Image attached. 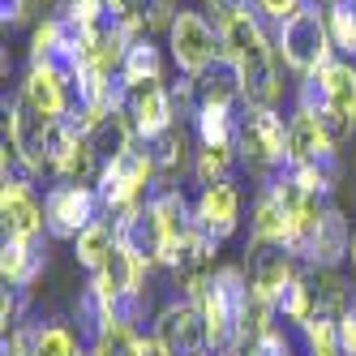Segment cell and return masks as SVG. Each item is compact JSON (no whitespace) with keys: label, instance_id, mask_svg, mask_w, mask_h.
Masks as SVG:
<instances>
[{"label":"cell","instance_id":"1","mask_svg":"<svg viewBox=\"0 0 356 356\" xmlns=\"http://www.w3.org/2000/svg\"><path fill=\"white\" fill-rule=\"evenodd\" d=\"M197 309H202V318H207V335H211V352L215 356L241 352L249 343V314H253V288H249L245 262H223L211 275Z\"/></svg>","mask_w":356,"mask_h":356},{"label":"cell","instance_id":"2","mask_svg":"<svg viewBox=\"0 0 356 356\" xmlns=\"http://www.w3.org/2000/svg\"><path fill=\"white\" fill-rule=\"evenodd\" d=\"M292 108L322 116L339 142L356 138V60L335 56L314 78H300L292 86Z\"/></svg>","mask_w":356,"mask_h":356},{"label":"cell","instance_id":"3","mask_svg":"<svg viewBox=\"0 0 356 356\" xmlns=\"http://www.w3.org/2000/svg\"><path fill=\"white\" fill-rule=\"evenodd\" d=\"M275 52L296 82L314 78L318 69H326L339 56L335 43H330V31H326V9L318 0H300V5L275 26Z\"/></svg>","mask_w":356,"mask_h":356},{"label":"cell","instance_id":"4","mask_svg":"<svg viewBox=\"0 0 356 356\" xmlns=\"http://www.w3.org/2000/svg\"><path fill=\"white\" fill-rule=\"evenodd\" d=\"M236 155L258 185H266L275 172L288 168V116L279 108L245 104L236 124Z\"/></svg>","mask_w":356,"mask_h":356},{"label":"cell","instance_id":"5","mask_svg":"<svg viewBox=\"0 0 356 356\" xmlns=\"http://www.w3.org/2000/svg\"><path fill=\"white\" fill-rule=\"evenodd\" d=\"M95 189H99V202H104V211H108L112 219L129 215V211L142 207V202L155 197V189H159V172H155V159H150L146 142H138L134 150H124L120 159L104 163Z\"/></svg>","mask_w":356,"mask_h":356},{"label":"cell","instance_id":"6","mask_svg":"<svg viewBox=\"0 0 356 356\" xmlns=\"http://www.w3.org/2000/svg\"><path fill=\"white\" fill-rule=\"evenodd\" d=\"M168 56H172L181 78H202L223 56L219 26L202 9H181L172 22V31H168Z\"/></svg>","mask_w":356,"mask_h":356},{"label":"cell","instance_id":"7","mask_svg":"<svg viewBox=\"0 0 356 356\" xmlns=\"http://www.w3.org/2000/svg\"><path fill=\"white\" fill-rule=\"evenodd\" d=\"M150 339H155L159 356H215L211 335H207V318H202L193 300H181V296L159 305L155 322H150Z\"/></svg>","mask_w":356,"mask_h":356},{"label":"cell","instance_id":"8","mask_svg":"<svg viewBox=\"0 0 356 356\" xmlns=\"http://www.w3.org/2000/svg\"><path fill=\"white\" fill-rule=\"evenodd\" d=\"M47 241H78L95 219H104V202L95 185H47Z\"/></svg>","mask_w":356,"mask_h":356},{"label":"cell","instance_id":"9","mask_svg":"<svg viewBox=\"0 0 356 356\" xmlns=\"http://www.w3.org/2000/svg\"><path fill=\"white\" fill-rule=\"evenodd\" d=\"M0 223L5 241H39L47 236V193H39L35 176H9L0 189Z\"/></svg>","mask_w":356,"mask_h":356},{"label":"cell","instance_id":"10","mask_svg":"<svg viewBox=\"0 0 356 356\" xmlns=\"http://www.w3.org/2000/svg\"><path fill=\"white\" fill-rule=\"evenodd\" d=\"M339 159V138L330 124L305 108L288 112V168H314V163H335Z\"/></svg>","mask_w":356,"mask_h":356},{"label":"cell","instance_id":"11","mask_svg":"<svg viewBox=\"0 0 356 356\" xmlns=\"http://www.w3.org/2000/svg\"><path fill=\"white\" fill-rule=\"evenodd\" d=\"M124 116H129L138 142H155L159 134H168L176 120V104H172V86L168 82H142L124 90Z\"/></svg>","mask_w":356,"mask_h":356},{"label":"cell","instance_id":"12","mask_svg":"<svg viewBox=\"0 0 356 356\" xmlns=\"http://www.w3.org/2000/svg\"><path fill=\"white\" fill-rule=\"evenodd\" d=\"M241 211H245V197H241L236 181L202 185L197 197H193V219H197V227L211 241H219V245H227V241L241 232Z\"/></svg>","mask_w":356,"mask_h":356},{"label":"cell","instance_id":"13","mask_svg":"<svg viewBox=\"0 0 356 356\" xmlns=\"http://www.w3.org/2000/svg\"><path fill=\"white\" fill-rule=\"evenodd\" d=\"M17 99L31 112H39L43 120H65L73 112V78H65V73L52 69V65H26Z\"/></svg>","mask_w":356,"mask_h":356},{"label":"cell","instance_id":"14","mask_svg":"<svg viewBox=\"0 0 356 356\" xmlns=\"http://www.w3.org/2000/svg\"><path fill=\"white\" fill-rule=\"evenodd\" d=\"M150 159H155L159 185L163 189H181V176H193V155H197V138L189 120H176L168 134H159L155 142H146Z\"/></svg>","mask_w":356,"mask_h":356},{"label":"cell","instance_id":"15","mask_svg":"<svg viewBox=\"0 0 356 356\" xmlns=\"http://www.w3.org/2000/svg\"><path fill=\"white\" fill-rule=\"evenodd\" d=\"M352 232H356V227L348 223V215L330 202L322 227L314 232V245H309V253H305V266H314V270H339V262H348V253H352Z\"/></svg>","mask_w":356,"mask_h":356},{"label":"cell","instance_id":"16","mask_svg":"<svg viewBox=\"0 0 356 356\" xmlns=\"http://www.w3.org/2000/svg\"><path fill=\"white\" fill-rule=\"evenodd\" d=\"M47 270V236L39 241H5L0 249V275L5 288H35V279Z\"/></svg>","mask_w":356,"mask_h":356},{"label":"cell","instance_id":"17","mask_svg":"<svg viewBox=\"0 0 356 356\" xmlns=\"http://www.w3.org/2000/svg\"><path fill=\"white\" fill-rule=\"evenodd\" d=\"M241 108H245V104H241ZM241 108H227V104H197V112H193V120H189L197 146H236Z\"/></svg>","mask_w":356,"mask_h":356},{"label":"cell","instance_id":"18","mask_svg":"<svg viewBox=\"0 0 356 356\" xmlns=\"http://www.w3.org/2000/svg\"><path fill=\"white\" fill-rule=\"evenodd\" d=\"M124 86H142V82H163V47L155 35H138L124 47V65H120Z\"/></svg>","mask_w":356,"mask_h":356},{"label":"cell","instance_id":"19","mask_svg":"<svg viewBox=\"0 0 356 356\" xmlns=\"http://www.w3.org/2000/svg\"><path fill=\"white\" fill-rule=\"evenodd\" d=\"M112 249H116V219L104 215V219H95L86 232L73 241V258H78V266L86 275H95V270H104V262L112 258Z\"/></svg>","mask_w":356,"mask_h":356},{"label":"cell","instance_id":"20","mask_svg":"<svg viewBox=\"0 0 356 356\" xmlns=\"http://www.w3.org/2000/svg\"><path fill=\"white\" fill-rule=\"evenodd\" d=\"M86 138H90L95 155L104 159V163L120 159L124 150H134V146H138V134H134V124H129V116H124V112H112V116H104V120H99L95 129L86 134Z\"/></svg>","mask_w":356,"mask_h":356},{"label":"cell","instance_id":"21","mask_svg":"<svg viewBox=\"0 0 356 356\" xmlns=\"http://www.w3.org/2000/svg\"><path fill=\"white\" fill-rule=\"evenodd\" d=\"M90 356H150V335L129 322H108L90 343Z\"/></svg>","mask_w":356,"mask_h":356},{"label":"cell","instance_id":"22","mask_svg":"<svg viewBox=\"0 0 356 356\" xmlns=\"http://www.w3.org/2000/svg\"><path fill=\"white\" fill-rule=\"evenodd\" d=\"M241 155H236V146H197V155H193V185H219V181H232V172H236Z\"/></svg>","mask_w":356,"mask_h":356},{"label":"cell","instance_id":"23","mask_svg":"<svg viewBox=\"0 0 356 356\" xmlns=\"http://www.w3.org/2000/svg\"><path fill=\"white\" fill-rule=\"evenodd\" d=\"M300 339V356H343V339H339V318H314L296 326Z\"/></svg>","mask_w":356,"mask_h":356},{"label":"cell","instance_id":"24","mask_svg":"<svg viewBox=\"0 0 356 356\" xmlns=\"http://www.w3.org/2000/svg\"><path fill=\"white\" fill-rule=\"evenodd\" d=\"M322 9H326V31H330L335 52L356 60V0H330Z\"/></svg>","mask_w":356,"mask_h":356},{"label":"cell","instance_id":"25","mask_svg":"<svg viewBox=\"0 0 356 356\" xmlns=\"http://www.w3.org/2000/svg\"><path fill=\"white\" fill-rule=\"evenodd\" d=\"M296 348H300L296 326H270V330H262V335H253L241 348V356H300Z\"/></svg>","mask_w":356,"mask_h":356},{"label":"cell","instance_id":"26","mask_svg":"<svg viewBox=\"0 0 356 356\" xmlns=\"http://www.w3.org/2000/svg\"><path fill=\"white\" fill-rule=\"evenodd\" d=\"M26 309H31V292L26 288H5V300H0V326H5V335L26 322Z\"/></svg>","mask_w":356,"mask_h":356},{"label":"cell","instance_id":"27","mask_svg":"<svg viewBox=\"0 0 356 356\" xmlns=\"http://www.w3.org/2000/svg\"><path fill=\"white\" fill-rule=\"evenodd\" d=\"M197 9L219 26V22L236 17V13H258V0H197Z\"/></svg>","mask_w":356,"mask_h":356},{"label":"cell","instance_id":"28","mask_svg":"<svg viewBox=\"0 0 356 356\" xmlns=\"http://www.w3.org/2000/svg\"><path fill=\"white\" fill-rule=\"evenodd\" d=\"M0 22H5L9 31H17V26H35L31 0H0Z\"/></svg>","mask_w":356,"mask_h":356},{"label":"cell","instance_id":"29","mask_svg":"<svg viewBox=\"0 0 356 356\" xmlns=\"http://www.w3.org/2000/svg\"><path fill=\"white\" fill-rule=\"evenodd\" d=\"M348 262H352V270H356V232H352V253H348Z\"/></svg>","mask_w":356,"mask_h":356}]
</instances>
